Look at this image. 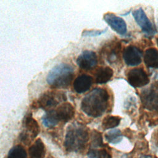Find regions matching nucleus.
Masks as SVG:
<instances>
[{
  "label": "nucleus",
  "mask_w": 158,
  "mask_h": 158,
  "mask_svg": "<svg viewBox=\"0 0 158 158\" xmlns=\"http://www.w3.org/2000/svg\"><path fill=\"white\" fill-rule=\"evenodd\" d=\"M139 158H152V157L148 155H142Z\"/></svg>",
  "instance_id": "nucleus-25"
},
{
  "label": "nucleus",
  "mask_w": 158,
  "mask_h": 158,
  "mask_svg": "<svg viewBox=\"0 0 158 158\" xmlns=\"http://www.w3.org/2000/svg\"><path fill=\"white\" fill-rule=\"evenodd\" d=\"M25 127L27 131L30 132L31 139L35 138L40 133V128L38 122L29 114L27 115L25 119Z\"/></svg>",
  "instance_id": "nucleus-16"
},
{
  "label": "nucleus",
  "mask_w": 158,
  "mask_h": 158,
  "mask_svg": "<svg viewBox=\"0 0 158 158\" xmlns=\"http://www.w3.org/2000/svg\"><path fill=\"white\" fill-rule=\"evenodd\" d=\"M122 158H127V157H125V156H123V157H122Z\"/></svg>",
  "instance_id": "nucleus-27"
},
{
  "label": "nucleus",
  "mask_w": 158,
  "mask_h": 158,
  "mask_svg": "<svg viewBox=\"0 0 158 158\" xmlns=\"http://www.w3.org/2000/svg\"><path fill=\"white\" fill-rule=\"evenodd\" d=\"M120 49L121 44L119 42H113L106 46L104 49V53L109 63H114L117 60Z\"/></svg>",
  "instance_id": "nucleus-13"
},
{
  "label": "nucleus",
  "mask_w": 158,
  "mask_h": 158,
  "mask_svg": "<svg viewBox=\"0 0 158 158\" xmlns=\"http://www.w3.org/2000/svg\"><path fill=\"white\" fill-rule=\"evenodd\" d=\"M104 20L117 33L123 35L127 33V23L121 17L112 13H107L104 15Z\"/></svg>",
  "instance_id": "nucleus-9"
},
{
  "label": "nucleus",
  "mask_w": 158,
  "mask_h": 158,
  "mask_svg": "<svg viewBox=\"0 0 158 158\" xmlns=\"http://www.w3.org/2000/svg\"><path fill=\"white\" fill-rule=\"evenodd\" d=\"M109 95L104 88H96L86 94L81 101V109L88 116H101L107 110Z\"/></svg>",
  "instance_id": "nucleus-1"
},
{
  "label": "nucleus",
  "mask_w": 158,
  "mask_h": 158,
  "mask_svg": "<svg viewBox=\"0 0 158 158\" xmlns=\"http://www.w3.org/2000/svg\"><path fill=\"white\" fill-rule=\"evenodd\" d=\"M7 158H27V152L22 146L17 145L10 150Z\"/></svg>",
  "instance_id": "nucleus-21"
},
{
  "label": "nucleus",
  "mask_w": 158,
  "mask_h": 158,
  "mask_svg": "<svg viewBox=\"0 0 158 158\" xmlns=\"http://www.w3.org/2000/svg\"><path fill=\"white\" fill-rule=\"evenodd\" d=\"M65 94L59 91H48L44 93L37 101L38 106L48 110H51L60 102L66 101Z\"/></svg>",
  "instance_id": "nucleus-5"
},
{
  "label": "nucleus",
  "mask_w": 158,
  "mask_h": 158,
  "mask_svg": "<svg viewBox=\"0 0 158 158\" xmlns=\"http://www.w3.org/2000/svg\"><path fill=\"white\" fill-rule=\"evenodd\" d=\"M77 64L80 68L83 70H91L97 65V56L92 51H85L78 57Z\"/></svg>",
  "instance_id": "nucleus-8"
},
{
  "label": "nucleus",
  "mask_w": 158,
  "mask_h": 158,
  "mask_svg": "<svg viewBox=\"0 0 158 158\" xmlns=\"http://www.w3.org/2000/svg\"><path fill=\"white\" fill-rule=\"evenodd\" d=\"M87 128L80 123L70 125L66 131L65 147L70 152H79L83 149L88 141Z\"/></svg>",
  "instance_id": "nucleus-2"
},
{
  "label": "nucleus",
  "mask_w": 158,
  "mask_h": 158,
  "mask_svg": "<svg viewBox=\"0 0 158 158\" xmlns=\"http://www.w3.org/2000/svg\"><path fill=\"white\" fill-rule=\"evenodd\" d=\"M73 77V67L67 64H60L50 70L46 81L52 88H64L70 86Z\"/></svg>",
  "instance_id": "nucleus-3"
},
{
  "label": "nucleus",
  "mask_w": 158,
  "mask_h": 158,
  "mask_svg": "<svg viewBox=\"0 0 158 158\" xmlns=\"http://www.w3.org/2000/svg\"><path fill=\"white\" fill-rule=\"evenodd\" d=\"M91 145H92V148H93V149L97 147H101L103 145L102 138V135L101 133L97 131H93L91 136Z\"/></svg>",
  "instance_id": "nucleus-22"
},
{
  "label": "nucleus",
  "mask_w": 158,
  "mask_h": 158,
  "mask_svg": "<svg viewBox=\"0 0 158 158\" xmlns=\"http://www.w3.org/2000/svg\"><path fill=\"white\" fill-rule=\"evenodd\" d=\"M93 83V78L88 75L83 74L75 78L73 88L78 93H83L89 89Z\"/></svg>",
  "instance_id": "nucleus-12"
},
{
  "label": "nucleus",
  "mask_w": 158,
  "mask_h": 158,
  "mask_svg": "<svg viewBox=\"0 0 158 158\" xmlns=\"http://www.w3.org/2000/svg\"><path fill=\"white\" fill-rule=\"evenodd\" d=\"M55 115L59 122H67L70 120L75 115V108L69 102H64L59 106L56 109H54Z\"/></svg>",
  "instance_id": "nucleus-11"
},
{
  "label": "nucleus",
  "mask_w": 158,
  "mask_h": 158,
  "mask_svg": "<svg viewBox=\"0 0 158 158\" xmlns=\"http://www.w3.org/2000/svg\"><path fill=\"white\" fill-rule=\"evenodd\" d=\"M49 158H53V157H49Z\"/></svg>",
  "instance_id": "nucleus-28"
},
{
  "label": "nucleus",
  "mask_w": 158,
  "mask_h": 158,
  "mask_svg": "<svg viewBox=\"0 0 158 158\" xmlns=\"http://www.w3.org/2000/svg\"><path fill=\"white\" fill-rule=\"evenodd\" d=\"M127 79L129 84L135 88H141L149 82L146 72L141 68H135L128 71Z\"/></svg>",
  "instance_id": "nucleus-6"
},
{
  "label": "nucleus",
  "mask_w": 158,
  "mask_h": 158,
  "mask_svg": "<svg viewBox=\"0 0 158 158\" xmlns=\"http://www.w3.org/2000/svg\"><path fill=\"white\" fill-rule=\"evenodd\" d=\"M133 16L137 23L140 27L142 31L148 35H154L156 30L153 27L152 23L148 18L146 13L142 8H139L133 12Z\"/></svg>",
  "instance_id": "nucleus-7"
},
{
  "label": "nucleus",
  "mask_w": 158,
  "mask_h": 158,
  "mask_svg": "<svg viewBox=\"0 0 158 158\" xmlns=\"http://www.w3.org/2000/svg\"><path fill=\"white\" fill-rule=\"evenodd\" d=\"M120 120V117L118 116L106 117L102 121V127L104 130L114 128L119 125Z\"/></svg>",
  "instance_id": "nucleus-20"
},
{
  "label": "nucleus",
  "mask_w": 158,
  "mask_h": 158,
  "mask_svg": "<svg viewBox=\"0 0 158 158\" xmlns=\"http://www.w3.org/2000/svg\"><path fill=\"white\" fill-rule=\"evenodd\" d=\"M29 154L30 158H44L45 156V148L43 141L38 139L30 148Z\"/></svg>",
  "instance_id": "nucleus-17"
},
{
  "label": "nucleus",
  "mask_w": 158,
  "mask_h": 158,
  "mask_svg": "<svg viewBox=\"0 0 158 158\" xmlns=\"http://www.w3.org/2000/svg\"><path fill=\"white\" fill-rule=\"evenodd\" d=\"M107 31V28L102 30H85L82 35L84 36H96L102 35V33H104Z\"/></svg>",
  "instance_id": "nucleus-23"
},
{
  "label": "nucleus",
  "mask_w": 158,
  "mask_h": 158,
  "mask_svg": "<svg viewBox=\"0 0 158 158\" xmlns=\"http://www.w3.org/2000/svg\"><path fill=\"white\" fill-rule=\"evenodd\" d=\"M105 138L110 143L117 144L122 141V134L120 130L114 129L105 135Z\"/></svg>",
  "instance_id": "nucleus-19"
},
{
  "label": "nucleus",
  "mask_w": 158,
  "mask_h": 158,
  "mask_svg": "<svg viewBox=\"0 0 158 158\" xmlns=\"http://www.w3.org/2000/svg\"><path fill=\"white\" fill-rule=\"evenodd\" d=\"M114 72L109 67H99L95 73V81L98 84H104L112 77Z\"/></svg>",
  "instance_id": "nucleus-14"
},
{
  "label": "nucleus",
  "mask_w": 158,
  "mask_h": 158,
  "mask_svg": "<svg viewBox=\"0 0 158 158\" xmlns=\"http://www.w3.org/2000/svg\"><path fill=\"white\" fill-rule=\"evenodd\" d=\"M156 42H157V46H158V37L157 38V40H156Z\"/></svg>",
  "instance_id": "nucleus-26"
},
{
  "label": "nucleus",
  "mask_w": 158,
  "mask_h": 158,
  "mask_svg": "<svg viewBox=\"0 0 158 158\" xmlns=\"http://www.w3.org/2000/svg\"><path fill=\"white\" fill-rule=\"evenodd\" d=\"M143 107L152 111H158V84H152L143 89L140 94Z\"/></svg>",
  "instance_id": "nucleus-4"
},
{
  "label": "nucleus",
  "mask_w": 158,
  "mask_h": 158,
  "mask_svg": "<svg viewBox=\"0 0 158 158\" xmlns=\"http://www.w3.org/2000/svg\"><path fill=\"white\" fill-rule=\"evenodd\" d=\"M42 120L43 125L46 127H54L59 123V121L55 115L54 109L48 110L43 117Z\"/></svg>",
  "instance_id": "nucleus-18"
},
{
  "label": "nucleus",
  "mask_w": 158,
  "mask_h": 158,
  "mask_svg": "<svg viewBox=\"0 0 158 158\" xmlns=\"http://www.w3.org/2000/svg\"><path fill=\"white\" fill-rule=\"evenodd\" d=\"M146 65L151 69H158V50L156 48L148 49L144 55Z\"/></svg>",
  "instance_id": "nucleus-15"
},
{
  "label": "nucleus",
  "mask_w": 158,
  "mask_h": 158,
  "mask_svg": "<svg viewBox=\"0 0 158 158\" xmlns=\"http://www.w3.org/2000/svg\"><path fill=\"white\" fill-rule=\"evenodd\" d=\"M96 158H112L105 149H96Z\"/></svg>",
  "instance_id": "nucleus-24"
},
{
  "label": "nucleus",
  "mask_w": 158,
  "mask_h": 158,
  "mask_svg": "<svg viewBox=\"0 0 158 158\" xmlns=\"http://www.w3.org/2000/svg\"><path fill=\"white\" fill-rule=\"evenodd\" d=\"M142 53L141 51L135 46L130 45L125 48L123 52V58L127 65L135 66L141 62Z\"/></svg>",
  "instance_id": "nucleus-10"
}]
</instances>
